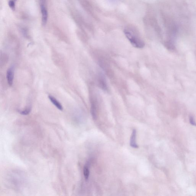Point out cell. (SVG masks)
<instances>
[{
    "instance_id": "9c48e42d",
    "label": "cell",
    "mask_w": 196,
    "mask_h": 196,
    "mask_svg": "<svg viewBox=\"0 0 196 196\" xmlns=\"http://www.w3.org/2000/svg\"><path fill=\"white\" fill-rule=\"evenodd\" d=\"M15 0H10L9 2V7L12 11H14L15 9Z\"/></svg>"
},
{
    "instance_id": "6da1fadb",
    "label": "cell",
    "mask_w": 196,
    "mask_h": 196,
    "mask_svg": "<svg viewBox=\"0 0 196 196\" xmlns=\"http://www.w3.org/2000/svg\"><path fill=\"white\" fill-rule=\"evenodd\" d=\"M124 33L126 37L133 47L136 48H142L144 47V42L132 31L125 29Z\"/></svg>"
},
{
    "instance_id": "277c9868",
    "label": "cell",
    "mask_w": 196,
    "mask_h": 196,
    "mask_svg": "<svg viewBox=\"0 0 196 196\" xmlns=\"http://www.w3.org/2000/svg\"><path fill=\"white\" fill-rule=\"evenodd\" d=\"M41 11L42 13V20L43 25L45 26L47 24L48 19V13L45 6L43 4L41 5Z\"/></svg>"
},
{
    "instance_id": "52a82bcc",
    "label": "cell",
    "mask_w": 196,
    "mask_h": 196,
    "mask_svg": "<svg viewBox=\"0 0 196 196\" xmlns=\"http://www.w3.org/2000/svg\"><path fill=\"white\" fill-rule=\"evenodd\" d=\"M48 98L49 100H50V101L52 102V103L55 105L57 109L61 110V111L63 110V107H62V105L61 104L60 102L57 99L51 95H49Z\"/></svg>"
},
{
    "instance_id": "5b68a950",
    "label": "cell",
    "mask_w": 196,
    "mask_h": 196,
    "mask_svg": "<svg viewBox=\"0 0 196 196\" xmlns=\"http://www.w3.org/2000/svg\"><path fill=\"white\" fill-rule=\"evenodd\" d=\"M6 76L8 84L11 86L13 84L14 79V71L12 68L11 67L8 69L7 72Z\"/></svg>"
},
{
    "instance_id": "30bf717a",
    "label": "cell",
    "mask_w": 196,
    "mask_h": 196,
    "mask_svg": "<svg viewBox=\"0 0 196 196\" xmlns=\"http://www.w3.org/2000/svg\"><path fill=\"white\" fill-rule=\"evenodd\" d=\"M31 110V109L30 107H28V108H26L25 110H23L22 111H20L19 112L21 114L26 115L29 114L30 113V112Z\"/></svg>"
},
{
    "instance_id": "3957f363",
    "label": "cell",
    "mask_w": 196,
    "mask_h": 196,
    "mask_svg": "<svg viewBox=\"0 0 196 196\" xmlns=\"http://www.w3.org/2000/svg\"><path fill=\"white\" fill-rule=\"evenodd\" d=\"M91 112L93 118L95 119L97 118L98 113V104L96 98H93L91 100Z\"/></svg>"
},
{
    "instance_id": "7a4b0ae2",
    "label": "cell",
    "mask_w": 196,
    "mask_h": 196,
    "mask_svg": "<svg viewBox=\"0 0 196 196\" xmlns=\"http://www.w3.org/2000/svg\"><path fill=\"white\" fill-rule=\"evenodd\" d=\"M98 85L102 89L107 91L108 90L107 84L104 75L102 72H99L98 75Z\"/></svg>"
},
{
    "instance_id": "8fae6325",
    "label": "cell",
    "mask_w": 196,
    "mask_h": 196,
    "mask_svg": "<svg viewBox=\"0 0 196 196\" xmlns=\"http://www.w3.org/2000/svg\"><path fill=\"white\" fill-rule=\"evenodd\" d=\"M190 122L191 124L193 125L196 126V123L195 122V121L194 119V118L191 117L190 118Z\"/></svg>"
},
{
    "instance_id": "ba28073f",
    "label": "cell",
    "mask_w": 196,
    "mask_h": 196,
    "mask_svg": "<svg viewBox=\"0 0 196 196\" xmlns=\"http://www.w3.org/2000/svg\"><path fill=\"white\" fill-rule=\"evenodd\" d=\"M83 172L85 180H88L90 175V171L88 163H87L84 166Z\"/></svg>"
},
{
    "instance_id": "8992f818",
    "label": "cell",
    "mask_w": 196,
    "mask_h": 196,
    "mask_svg": "<svg viewBox=\"0 0 196 196\" xmlns=\"http://www.w3.org/2000/svg\"><path fill=\"white\" fill-rule=\"evenodd\" d=\"M136 131L135 129L133 130L130 139V145L131 147L137 148L138 146L136 143Z\"/></svg>"
}]
</instances>
